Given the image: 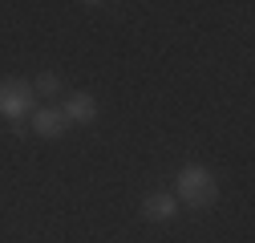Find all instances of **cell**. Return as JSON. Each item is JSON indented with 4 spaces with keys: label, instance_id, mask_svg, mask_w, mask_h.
Masks as SVG:
<instances>
[{
    "label": "cell",
    "instance_id": "8992f818",
    "mask_svg": "<svg viewBox=\"0 0 255 243\" xmlns=\"http://www.w3.org/2000/svg\"><path fill=\"white\" fill-rule=\"evenodd\" d=\"M33 94H41V98H57V94H61V81L49 73V77H41V81H37V89H33Z\"/></svg>",
    "mask_w": 255,
    "mask_h": 243
},
{
    "label": "cell",
    "instance_id": "5b68a950",
    "mask_svg": "<svg viewBox=\"0 0 255 243\" xmlns=\"http://www.w3.org/2000/svg\"><path fill=\"white\" fill-rule=\"evenodd\" d=\"M174 211H178V199H174V195H162V191H158V195H150V199L142 203V215H146V219H154V223L170 219Z\"/></svg>",
    "mask_w": 255,
    "mask_h": 243
},
{
    "label": "cell",
    "instance_id": "7a4b0ae2",
    "mask_svg": "<svg viewBox=\"0 0 255 243\" xmlns=\"http://www.w3.org/2000/svg\"><path fill=\"white\" fill-rule=\"evenodd\" d=\"M37 106V94L28 81H0V114L4 118H24Z\"/></svg>",
    "mask_w": 255,
    "mask_h": 243
},
{
    "label": "cell",
    "instance_id": "277c9868",
    "mask_svg": "<svg viewBox=\"0 0 255 243\" xmlns=\"http://www.w3.org/2000/svg\"><path fill=\"white\" fill-rule=\"evenodd\" d=\"M61 114H65V122H93L98 118V102L89 94H69V102L61 106Z\"/></svg>",
    "mask_w": 255,
    "mask_h": 243
},
{
    "label": "cell",
    "instance_id": "6da1fadb",
    "mask_svg": "<svg viewBox=\"0 0 255 243\" xmlns=\"http://www.w3.org/2000/svg\"><path fill=\"white\" fill-rule=\"evenodd\" d=\"M215 195H219V187H215L211 170H203V166H186V170H178L174 199L195 203V207H211V203H215Z\"/></svg>",
    "mask_w": 255,
    "mask_h": 243
},
{
    "label": "cell",
    "instance_id": "3957f363",
    "mask_svg": "<svg viewBox=\"0 0 255 243\" xmlns=\"http://www.w3.org/2000/svg\"><path fill=\"white\" fill-rule=\"evenodd\" d=\"M65 126H69V122H65V114H61L57 106H37V114H33V130H37L41 138H57Z\"/></svg>",
    "mask_w": 255,
    "mask_h": 243
}]
</instances>
